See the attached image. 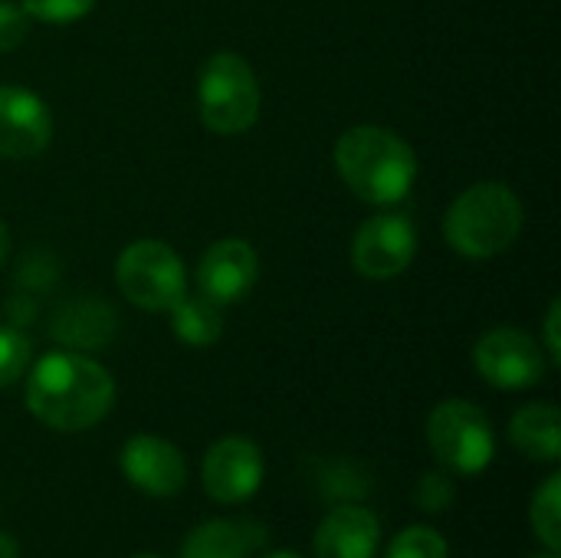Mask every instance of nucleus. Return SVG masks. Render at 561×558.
Instances as JSON below:
<instances>
[{"mask_svg":"<svg viewBox=\"0 0 561 558\" xmlns=\"http://www.w3.org/2000/svg\"><path fill=\"white\" fill-rule=\"evenodd\" d=\"M112 375L82 352H49L26 375V408L53 431H89L112 411Z\"/></svg>","mask_w":561,"mask_h":558,"instance_id":"obj_1","label":"nucleus"},{"mask_svg":"<svg viewBox=\"0 0 561 558\" xmlns=\"http://www.w3.org/2000/svg\"><path fill=\"white\" fill-rule=\"evenodd\" d=\"M335 168L345 187L378 207L398 204L417 181L414 148L391 128L355 125L335 141Z\"/></svg>","mask_w":561,"mask_h":558,"instance_id":"obj_2","label":"nucleus"},{"mask_svg":"<svg viewBox=\"0 0 561 558\" xmlns=\"http://www.w3.org/2000/svg\"><path fill=\"white\" fill-rule=\"evenodd\" d=\"M523 234V201L500 181L467 187L444 217L447 243L470 260H490L510 250Z\"/></svg>","mask_w":561,"mask_h":558,"instance_id":"obj_3","label":"nucleus"},{"mask_svg":"<svg viewBox=\"0 0 561 558\" xmlns=\"http://www.w3.org/2000/svg\"><path fill=\"white\" fill-rule=\"evenodd\" d=\"M197 112L214 135H243L260 118V82L253 66L233 53H214L197 76Z\"/></svg>","mask_w":561,"mask_h":558,"instance_id":"obj_4","label":"nucleus"},{"mask_svg":"<svg viewBox=\"0 0 561 558\" xmlns=\"http://www.w3.org/2000/svg\"><path fill=\"white\" fill-rule=\"evenodd\" d=\"M115 283L145 312H171L187 296L184 260L161 240H135L118 253Z\"/></svg>","mask_w":561,"mask_h":558,"instance_id":"obj_5","label":"nucleus"},{"mask_svg":"<svg viewBox=\"0 0 561 558\" xmlns=\"http://www.w3.org/2000/svg\"><path fill=\"white\" fill-rule=\"evenodd\" d=\"M427 444L447 470L463 477L483 474L496 457V434L486 411L463 398L440 401L431 411Z\"/></svg>","mask_w":561,"mask_h":558,"instance_id":"obj_6","label":"nucleus"},{"mask_svg":"<svg viewBox=\"0 0 561 558\" xmlns=\"http://www.w3.org/2000/svg\"><path fill=\"white\" fill-rule=\"evenodd\" d=\"M473 368L500 391H526L549 372L542 345L523 329H493L473 345Z\"/></svg>","mask_w":561,"mask_h":558,"instance_id":"obj_7","label":"nucleus"},{"mask_svg":"<svg viewBox=\"0 0 561 558\" xmlns=\"http://www.w3.org/2000/svg\"><path fill=\"white\" fill-rule=\"evenodd\" d=\"M417 253L414 220L404 214H375L368 217L352 240V263L368 280L401 276Z\"/></svg>","mask_w":561,"mask_h":558,"instance_id":"obj_8","label":"nucleus"},{"mask_svg":"<svg viewBox=\"0 0 561 558\" xmlns=\"http://www.w3.org/2000/svg\"><path fill=\"white\" fill-rule=\"evenodd\" d=\"M201 480L214 503H247L263 483V454L250 437H220L204 457Z\"/></svg>","mask_w":561,"mask_h":558,"instance_id":"obj_9","label":"nucleus"},{"mask_svg":"<svg viewBox=\"0 0 561 558\" xmlns=\"http://www.w3.org/2000/svg\"><path fill=\"white\" fill-rule=\"evenodd\" d=\"M122 474L125 480L141 490L145 497H158V500H168V497H178L187 483V460L184 454L158 437V434H135L125 441L122 447Z\"/></svg>","mask_w":561,"mask_h":558,"instance_id":"obj_10","label":"nucleus"},{"mask_svg":"<svg viewBox=\"0 0 561 558\" xmlns=\"http://www.w3.org/2000/svg\"><path fill=\"white\" fill-rule=\"evenodd\" d=\"M53 141V112L49 105L23 89V86H0V158L23 161L46 151Z\"/></svg>","mask_w":561,"mask_h":558,"instance_id":"obj_11","label":"nucleus"},{"mask_svg":"<svg viewBox=\"0 0 561 558\" xmlns=\"http://www.w3.org/2000/svg\"><path fill=\"white\" fill-rule=\"evenodd\" d=\"M260 276V260L256 250L240 240V237H227L217 240L197 263V293L217 306H230L240 303Z\"/></svg>","mask_w":561,"mask_h":558,"instance_id":"obj_12","label":"nucleus"},{"mask_svg":"<svg viewBox=\"0 0 561 558\" xmlns=\"http://www.w3.org/2000/svg\"><path fill=\"white\" fill-rule=\"evenodd\" d=\"M381 523L365 506H335L316 529V558H375Z\"/></svg>","mask_w":561,"mask_h":558,"instance_id":"obj_13","label":"nucleus"},{"mask_svg":"<svg viewBox=\"0 0 561 558\" xmlns=\"http://www.w3.org/2000/svg\"><path fill=\"white\" fill-rule=\"evenodd\" d=\"M510 437L516 451L536 464H556L561 457V414L556 405L536 401L513 414Z\"/></svg>","mask_w":561,"mask_h":558,"instance_id":"obj_14","label":"nucleus"},{"mask_svg":"<svg viewBox=\"0 0 561 558\" xmlns=\"http://www.w3.org/2000/svg\"><path fill=\"white\" fill-rule=\"evenodd\" d=\"M224 306L204 299L201 293L197 296H184L174 309H171V329L174 335L184 342V345H194V349H207L220 339L224 332Z\"/></svg>","mask_w":561,"mask_h":558,"instance_id":"obj_15","label":"nucleus"},{"mask_svg":"<svg viewBox=\"0 0 561 558\" xmlns=\"http://www.w3.org/2000/svg\"><path fill=\"white\" fill-rule=\"evenodd\" d=\"M250 529L227 523V520H210L187 533L181 558H250Z\"/></svg>","mask_w":561,"mask_h":558,"instance_id":"obj_16","label":"nucleus"},{"mask_svg":"<svg viewBox=\"0 0 561 558\" xmlns=\"http://www.w3.org/2000/svg\"><path fill=\"white\" fill-rule=\"evenodd\" d=\"M529 516H533V533L539 536V543H542L549 553H559L561 549V477L559 474H549V477H546V483L536 490L533 506H529Z\"/></svg>","mask_w":561,"mask_h":558,"instance_id":"obj_17","label":"nucleus"},{"mask_svg":"<svg viewBox=\"0 0 561 558\" xmlns=\"http://www.w3.org/2000/svg\"><path fill=\"white\" fill-rule=\"evenodd\" d=\"M447 539L431 526H408L394 536L385 558H447Z\"/></svg>","mask_w":561,"mask_h":558,"instance_id":"obj_18","label":"nucleus"},{"mask_svg":"<svg viewBox=\"0 0 561 558\" xmlns=\"http://www.w3.org/2000/svg\"><path fill=\"white\" fill-rule=\"evenodd\" d=\"M33 362V345L16 329H0V391L10 388Z\"/></svg>","mask_w":561,"mask_h":558,"instance_id":"obj_19","label":"nucleus"},{"mask_svg":"<svg viewBox=\"0 0 561 558\" xmlns=\"http://www.w3.org/2000/svg\"><path fill=\"white\" fill-rule=\"evenodd\" d=\"M20 7L30 13V20H39V23H72V20H82L95 0H20Z\"/></svg>","mask_w":561,"mask_h":558,"instance_id":"obj_20","label":"nucleus"},{"mask_svg":"<svg viewBox=\"0 0 561 558\" xmlns=\"http://www.w3.org/2000/svg\"><path fill=\"white\" fill-rule=\"evenodd\" d=\"M30 36V13L20 3L0 0V53L16 49Z\"/></svg>","mask_w":561,"mask_h":558,"instance_id":"obj_21","label":"nucleus"},{"mask_svg":"<svg viewBox=\"0 0 561 558\" xmlns=\"http://www.w3.org/2000/svg\"><path fill=\"white\" fill-rule=\"evenodd\" d=\"M450 500H454V487H450V480L444 474H427L421 480V487H417V506L421 510L437 513V510L450 506Z\"/></svg>","mask_w":561,"mask_h":558,"instance_id":"obj_22","label":"nucleus"},{"mask_svg":"<svg viewBox=\"0 0 561 558\" xmlns=\"http://www.w3.org/2000/svg\"><path fill=\"white\" fill-rule=\"evenodd\" d=\"M559 316H561V306H559V299H556V303L549 306V312H546V352H549V365H559L561 362Z\"/></svg>","mask_w":561,"mask_h":558,"instance_id":"obj_23","label":"nucleus"},{"mask_svg":"<svg viewBox=\"0 0 561 558\" xmlns=\"http://www.w3.org/2000/svg\"><path fill=\"white\" fill-rule=\"evenodd\" d=\"M0 558H20V546H16V539H13V536H7V533H0Z\"/></svg>","mask_w":561,"mask_h":558,"instance_id":"obj_24","label":"nucleus"},{"mask_svg":"<svg viewBox=\"0 0 561 558\" xmlns=\"http://www.w3.org/2000/svg\"><path fill=\"white\" fill-rule=\"evenodd\" d=\"M7 250H10V230H7V224L0 220V266H3V260H7Z\"/></svg>","mask_w":561,"mask_h":558,"instance_id":"obj_25","label":"nucleus"},{"mask_svg":"<svg viewBox=\"0 0 561 558\" xmlns=\"http://www.w3.org/2000/svg\"><path fill=\"white\" fill-rule=\"evenodd\" d=\"M266 558H299L296 553H273V556H266Z\"/></svg>","mask_w":561,"mask_h":558,"instance_id":"obj_26","label":"nucleus"},{"mask_svg":"<svg viewBox=\"0 0 561 558\" xmlns=\"http://www.w3.org/2000/svg\"><path fill=\"white\" fill-rule=\"evenodd\" d=\"M533 558H559V553H546V556H533Z\"/></svg>","mask_w":561,"mask_h":558,"instance_id":"obj_27","label":"nucleus"},{"mask_svg":"<svg viewBox=\"0 0 561 558\" xmlns=\"http://www.w3.org/2000/svg\"><path fill=\"white\" fill-rule=\"evenodd\" d=\"M131 558H158V556H131Z\"/></svg>","mask_w":561,"mask_h":558,"instance_id":"obj_28","label":"nucleus"}]
</instances>
